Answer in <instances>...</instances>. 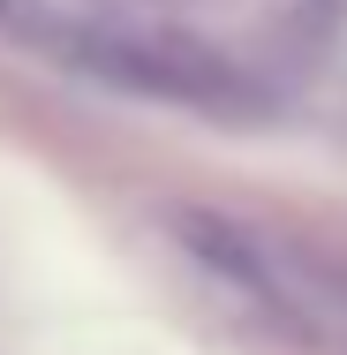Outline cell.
<instances>
[{
  "label": "cell",
  "mask_w": 347,
  "mask_h": 355,
  "mask_svg": "<svg viewBox=\"0 0 347 355\" xmlns=\"http://www.w3.org/2000/svg\"><path fill=\"white\" fill-rule=\"evenodd\" d=\"M166 234L181 242V257H189L234 310H249L257 325H272V333H287V340H310L302 272L279 257L265 234H249V227H234V219L204 212V205H174V212H166Z\"/></svg>",
  "instance_id": "cell-1"
},
{
  "label": "cell",
  "mask_w": 347,
  "mask_h": 355,
  "mask_svg": "<svg viewBox=\"0 0 347 355\" xmlns=\"http://www.w3.org/2000/svg\"><path fill=\"white\" fill-rule=\"evenodd\" d=\"M75 61L121 91H151V98H181V106H211L234 91V76L219 69L211 53H189V46H166V38H136V31H98L75 46Z\"/></svg>",
  "instance_id": "cell-2"
},
{
  "label": "cell",
  "mask_w": 347,
  "mask_h": 355,
  "mask_svg": "<svg viewBox=\"0 0 347 355\" xmlns=\"http://www.w3.org/2000/svg\"><path fill=\"white\" fill-rule=\"evenodd\" d=\"M302 310H310V340H332L347 355V272H302Z\"/></svg>",
  "instance_id": "cell-3"
}]
</instances>
